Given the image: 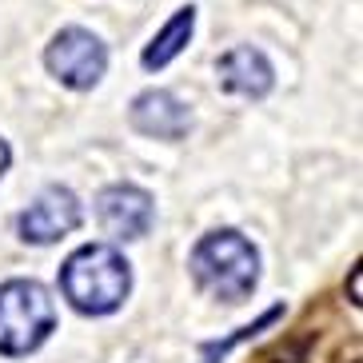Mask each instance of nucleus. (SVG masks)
<instances>
[{"mask_svg": "<svg viewBox=\"0 0 363 363\" xmlns=\"http://www.w3.org/2000/svg\"><path fill=\"white\" fill-rule=\"evenodd\" d=\"M65 299L84 315L116 311L132 291V267L112 244H84L60 267Z\"/></svg>", "mask_w": 363, "mask_h": 363, "instance_id": "f257e3e1", "label": "nucleus"}, {"mask_svg": "<svg viewBox=\"0 0 363 363\" xmlns=\"http://www.w3.org/2000/svg\"><path fill=\"white\" fill-rule=\"evenodd\" d=\"M192 276L208 296L224 299V303H244L259 284V252L252 240L232 228L203 235L192 247Z\"/></svg>", "mask_w": 363, "mask_h": 363, "instance_id": "f03ea898", "label": "nucleus"}, {"mask_svg": "<svg viewBox=\"0 0 363 363\" xmlns=\"http://www.w3.org/2000/svg\"><path fill=\"white\" fill-rule=\"evenodd\" d=\"M56 328V303L36 279H9L0 288V355L36 352Z\"/></svg>", "mask_w": 363, "mask_h": 363, "instance_id": "7ed1b4c3", "label": "nucleus"}, {"mask_svg": "<svg viewBox=\"0 0 363 363\" xmlns=\"http://www.w3.org/2000/svg\"><path fill=\"white\" fill-rule=\"evenodd\" d=\"M44 65L65 88L88 92L100 84V76L108 68V48L88 28H60L52 44L44 48Z\"/></svg>", "mask_w": 363, "mask_h": 363, "instance_id": "20e7f679", "label": "nucleus"}, {"mask_svg": "<svg viewBox=\"0 0 363 363\" xmlns=\"http://www.w3.org/2000/svg\"><path fill=\"white\" fill-rule=\"evenodd\" d=\"M80 220H84V208H80L76 192L52 184V188H44V192L21 212L16 232H21L24 244H56V240H65L68 232H76Z\"/></svg>", "mask_w": 363, "mask_h": 363, "instance_id": "39448f33", "label": "nucleus"}, {"mask_svg": "<svg viewBox=\"0 0 363 363\" xmlns=\"http://www.w3.org/2000/svg\"><path fill=\"white\" fill-rule=\"evenodd\" d=\"M96 220L112 240H140L156 220V203L136 184H112L96 196Z\"/></svg>", "mask_w": 363, "mask_h": 363, "instance_id": "423d86ee", "label": "nucleus"}, {"mask_svg": "<svg viewBox=\"0 0 363 363\" xmlns=\"http://www.w3.org/2000/svg\"><path fill=\"white\" fill-rule=\"evenodd\" d=\"M132 128L140 136H152V140H184L188 128H192V112L184 100H176L172 92L164 88H148V92H140L132 100Z\"/></svg>", "mask_w": 363, "mask_h": 363, "instance_id": "0eeeda50", "label": "nucleus"}, {"mask_svg": "<svg viewBox=\"0 0 363 363\" xmlns=\"http://www.w3.org/2000/svg\"><path fill=\"white\" fill-rule=\"evenodd\" d=\"M216 76H220L224 92H235V96H247V100H264L276 84V72L267 65V56L252 44H240V48L220 56Z\"/></svg>", "mask_w": 363, "mask_h": 363, "instance_id": "6e6552de", "label": "nucleus"}, {"mask_svg": "<svg viewBox=\"0 0 363 363\" xmlns=\"http://www.w3.org/2000/svg\"><path fill=\"white\" fill-rule=\"evenodd\" d=\"M192 28H196V9H180L176 16H172L168 24H164L160 33L152 36V44L144 48V68L148 72H156V68L172 65L176 56L188 48V40H192Z\"/></svg>", "mask_w": 363, "mask_h": 363, "instance_id": "1a4fd4ad", "label": "nucleus"}, {"mask_svg": "<svg viewBox=\"0 0 363 363\" xmlns=\"http://www.w3.org/2000/svg\"><path fill=\"white\" fill-rule=\"evenodd\" d=\"M279 315H284V308H272V311H264V315H259L256 323H252V328H240L232 335V340H224V343H208V347H203V363H216V359H224L228 352H232L235 343H244V340H252V335H256V331H264L267 323H276Z\"/></svg>", "mask_w": 363, "mask_h": 363, "instance_id": "9d476101", "label": "nucleus"}, {"mask_svg": "<svg viewBox=\"0 0 363 363\" xmlns=\"http://www.w3.org/2000/svg\"><path fill=\"white\" fill-rule=\"evenodd\" d=\"M9 164H12V152H9V144H4V140H0V176H4V172H9Z\"/></svg>", "mask_w": 363, "mask_h": 363, "instance_id": "9b49d317", "label": "nucleus"}]
</instances>
